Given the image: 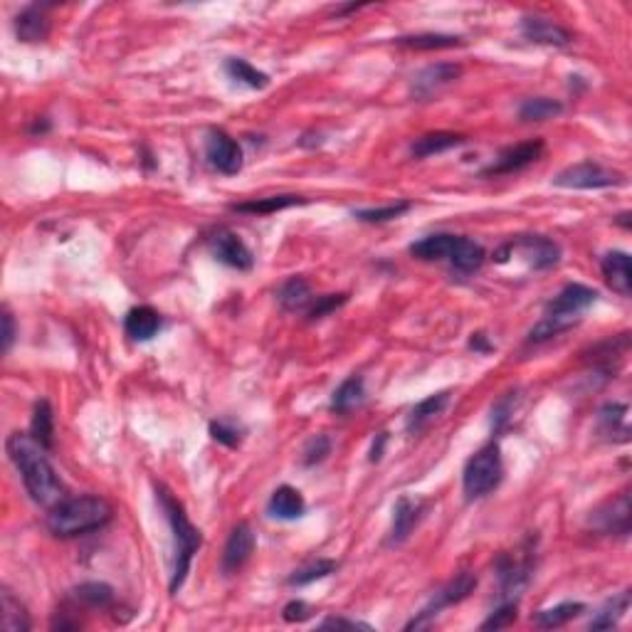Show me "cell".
Segmentation results:
<instances>
[{
	"label": "cell",
	"mask_w": 632,
	"mask_h": 632,
	"mask_svg": "<svg viewBox=\"0 0 632 632\" xmlns=\"http://www.w3.org/2000/svg\"><path fill=\"white\" fill-rule=\"evenodd\" d=\"M5 450H8V457L12 460V464L18 467L22 485H25L35 504L53 509L62 499H67V489H64L60 474L54 472L50 460L45 457V447L40 443H35L32 435L11 432L8 443H5Z\"/></svg>",
	"instance_id": "obj_1"
},
{
	"label": "cell",
	"mask_w": 632,
	"mask_h": 632,
	"mask_svg": "<svg viewBox=\"0 0 632 632\" xmlns=\"http://www.w3.org/2000/svg\"><path fill=\"white\" fill-rule=\"evenodd\" d=\"M114 519V506L99 495L67 496L50 509L47 528L57 538H77L104 528Z\"/></svg>",
	"instance_id": "obj_2"
},
{
	"label": "cell",
	"mask_w": 632,
	"mask_h": 632,
	"mask_svg": "<svg viewBox=\"0 0 632 632\" xmlns=\"http://www.w3.org/2000/svg\"><path fill=\"white\" fill-rule=\"evenodd\" d=\"M156 499L163 514L169 519L170 531H173V541H176V561H173V576H170V593L176 595L180 586L186 583V576L190 570V561L195 556V551L203 546V536L198 528L190 524L186 509L176 496L170 495L166 486L156 485Z\"/></svg>",
	"instance_id": "obj_3"
},
{
	"label": "cell",
	"mask_w": 632,
	"mask_h": 632,
	"mask_svg": "<svg viewBox=\"0 0 632 632\" xmlns=\"http://www.w3.org/2000/svg\"><path fill=\"white\" fill-rule=\"evenodd\" d=\"M504 479V462H502V450L499 445L489 443L485 445L479 453H474L462 472V489L467 502L482 499V496L492 495L496 486L502 485Z\"/></svg>",
	"instance_id": "obj_4"
},
{
	"label": "cell",
	"mask_w": 632,
	"mask_h": 632,
	"mask_svg": "<svg viewBox=\"0 0 632 632\" xmlns=\"http://www.w3.org/2000/svg\"><path fill=\"white\" fill-rule=\"evenodd\" d=\"M553 183L559 188H576V190H598L611 188L622 183V176L618 170H611L595 163V161H583L576 166H569L566 170H561L559 176L553 179Z\"/></svg>",
	"instance_id": "obj_5"
},
{
	"label": "cell",
	"mask_w": 632,
	"mask_h": 632,
	"mask_svg": "<svg viewBox=\"0 0 632 632\" xmlns=\"http://www.w3.org/2000/svg\"><path fill=\"white\" fill-rule=\"evenodd\" d=\"M630 495L620 492L608 499L590 514V527L605 536H628L630 534Z\"/></svg>",
	"instance_id": "obj_6"
},
{
	"label": "cell",
	"mask_w": 632,
	"mask_h": 632,
	"mask_svg": "<svg viewBox=\"0 0 632 632\" xmlns=\"http://www.w3.org/2000/svg\"><path fill=\"white\" fill-rule=\"evenodd\" d=\"M477 588V576L474 573H460L457 578H453L447 586H445L435 598H432V603L425 608V611L418 615V618H412L408 625H405V630H418V628H425L428 622L437 615V612L443 611V608H447V605H457V603H462L472 590Z\"/></svg>",
	"instance_id": "obj_7"
},
{
	"label": "cell",
	"mask_w": 632,
	"mask_h": 632,
	"mask_svg": "<svg viewBox=\"0 0 632 632\" xmlns=\"http://www.w3.org/2000/svg\"><path fill=\"white\" fill-rule=\"evenodd\" d=\"M598 299V292L586 285H566L546 306V316H553L563 324L573 327L578 321L580 312H586Z\"/></svg>",
	"instance_id": "obj_8"
},
{
	"label": "cell",
	"mask_w": 632,
	"mask_h": 632,
	"mask_svg": "<svg viewBox=\"0 0 632 632\" xmlns=\"http://www.w3.org/2000/svg\"><path fill=\"white\" fill-rule=\"evenodd\" d=\"M205 156L211 161V166L222 176H235L243 170V148L240 144L225 134L220 129H212L205 141Z\"/></svg>",
	"instance_id": "obj_9"
},
{
	"label": "cell",
	"mask_w": 632,
	"mask_h": 632,
	"mask_svg": "<svg viewBox=\"0 0 632 632\" xmlns=\"http://www.w3.org/2000/svg\"><path fill=\"white\" fill-rule=\"evenodd\" d=\"M208 250L218 262L228 264L237 272H250L254 264V257L250 247L230 230H215L208 237Z\"/></svg>",
	"instance_id": "obj_10"
},
{
	"label": "cell",
	"mask_w": 632,
	"mask_h": 632,
	"mask_svg": "<svg viewBox=\"0 0 632 632\" xmlns=\"http://www.w3.org/2000/svg\"><path fill=\"white\" fill-rule=\"evenodd\" d=\"M425 509H428V502H422L420 496H398V502L393 506V527H390L388 536L390 546H401L403 541H408L415 527L420 524V519L425 517Z\"/></svg>",
	"instance_id": "obj_11"
},
{
	"label": "cell",
	"mask_w": 632,
	"mask_h": 632,
	"mask_svg": "<svg viewBox=\"0 0 632 632\" xmlns=\"http://www.w3.org/2000/svg\"><path fill=\"white\" fill-rule=\"evenodd\" d=\"M544 154V141H527V144H517V146L504 148L499 156L495 158L492 166H486L482 170V176H509V173H519L531 163H536Z\"/></svg>",
	"instance_id": "obj_12"
},
{
	"label": "cell",
	"mask_w": 632,
	"mask_h": 632,
	"mask_svg": "<svg viewBox=\"0 0 632 632\" xmlns=\"http://www.w3.org/2000/svg\"><path fill=\"white\" fill-rule=\"evenodd\" d=\"M254 551V531L247 521H240L237 527L232 528L230 536H228V544L222 548V573L225 576H232L237 570L243 569L245 563L250 561Z\"/></svg>",
	"instance_id": "obj_13"
},
{
	"label": "cell",
	"mask_w": 632,
	"mask_h": 632,
	"mask_svg": "<svg viewBox=\"0 0 632 632\" xmlns=\"http://www.w3.org/2000/svg\"><path fill=\"white\" fill-rule=\"evenodd\" d=\"M462 74V67L453 62H437L425 67L415 79H412V95L418 99H430L432 95H437L440 89L450 87L457 82V77Z\"/></svg>",
	"instance_id": "obj_14"
},
{
	"label": "cell",
	"mask_w": 632,
	"mask_h": 632,
	"mask_svg": "<svg viewBox=\"0 0 632 632\" xmlns=\"http://www.w3.org/2000/svg\"><path fill=\"white\" fill-rule=\"evenodd\" d=\"M521 35L527 37L528 43L548 45V47H566L573 40V35L563 25L548 21V18H541V15L521 18Z\"/></svg>",
	"instance_id": "obj_15"
},
{
	"label": "cell",
	"mask_w": 632,
	"mask_h": 632,
	"mask_svg": "<svg viewBox=\"0 0 632 632\" xmlns=\"http://www.w3.org/2000/svg\"><path fill=\"white\" fill-rule=\"evenodd\" d=\"M47 8L50 5H28L15 15L12 28H15L18 40H22V43H43V40H47L50 28H53Z\"/></svg>",
	"instance_id": "obj_16"
},
{
	"label": "cell",
	"mask_w": 632,
	"mask_h": 632,
	"mask_svg": "<svg viewBox=\"0 0 632 632\" xmlns=\"http://www.w3.org/2000/svg\"><path fill=\"white\" fill-rule=\"evenodd\" d=\"M511 247L524 254L534 270H548V267L559 264L561 260L559 245L544 237V235H524V237H519L517 243H511Z\"/></svg>",
	"instance_id": "obj_17"
},
{
	"label": "cell",
	"mask_w": 632,
	"mask_h": 632,
	"mask_svg": "<svg viewBox=\"0 0 632 632\" xmlns=\"http://www.w3.org/2000/svg\"><path fill=\"white\" fill-rule=\"evenodd\" d=\"M603 277L605 282L611 287L615 295L620 296H630L632 295V264H630V254L620 253H608L603 257L601 262Z\"/></svg>",
	"instance_id": "obj_18"
},
{
	"label": "cell",
	"mask_w": 632,
	"mask_h": 632,
	"mask_svg": "<svg viewBox=\"0 0 632 632\" xmlns=\"http://www.w3.org/2000/svg\"><path fill=\"white\" fill-rule=\"evenodd\" d=\"M598 428L611 443H628L630 425H628V405L625 403H608L598 412Z\"/></svg>",
	"instance_id": "obj_19"
},
{
	"label": "cell",
	"mask_w": 632,
	"mask_h": 632,
	"mask_svg": "<svg viewBox=\"0 0 632 632\" xmlns=\"http://www.w3.org/2000/svg\"><path fill=\"white\" fill-rule=\"evenodd\" d=\"M267 511H270L272 517L289 521V519L304 517L306 502L299 489L285 485L279 486V489H274V495L270 496V504H267Z\"/></svg>",
	"instance_id": "obj_20"
},
{
	"label": "cell",
	"mask_w": 632,
	"mask_h": 632,
	"mask_svg": "<svg viewBox=\"0 0 632 632\" xmlns=\"http://www.w3.org/2000/svg\"><path fill=\"white\" fill-rule=\"evenodd\" d=\"M485 257L486 253L482 245L474 243V240H470V237H460V235H457V240H454V247L453 253H450V257H447V262L453 264V270H457L460 274H472L485 264Z\"/></svg>",
	"instance_id": "obj_21"
},
{
	"label": "cell",
	"mask_w": 632,
	"mask_h": 632,
	"mask_svg": "<svg viewBox=\"0 0 632 632\" xmlns=\"http://www.w3.org/2000/svg\"><path fill=\"white\" fill-rule=\"evenodd\" d=\"M161 328V314L151 306H134L124 319V331L134 341H148L154 338Z\"/></svg>",
	"instance_id": "obj_22"
},
{
	"label": "cell",
	"mask_w": 632,
	"mask_h": 632,
	"mask_svg": "<svg viewBox=\"0 0 632 632\" xmlns=\"http://www.w3.org/2000/svg\"><path fill=\"white\" fill-rule=\"evenodd\" d=\"M464 144L462 134H453V131H430V134H422L420 138H415L411 154L415 158H430L437 154H445L450 148H457Z\"/></svg>",
	"instance_id": "obj_23"
},
{
	"label": "cell",
	"mask_w": 632,
	"mask_h": 632,
	"mask_svg": "<svg viewBox=\"0 0 632 632\" xmlns=\"http://www.w3.org/2000/svg\"><path fill=\"white\" fill-rule=\"evenodd\" d=\"M450 403V390H443V393H435L430 398L420 401L408 415V432H420L430 425L435 418H440L443 411L447 408Z\"/></svg>",
	"instance_id": "obj_24"
},
{
	"label": "cell",
	"mask_w": 632,
	"mask_h": 632,
	"mask_svg": "<svg viewBox=\"0 0 632 632\" xmlns=\"http://www.w3.org/2000/svg\"><path fill=\"white\" fill-rule=\"evenodd\" d=\"M454 240H457V235H445V232L428 235V237H422V240L411 245V254L422 260V262H440V260L450 257Z\"/></svg>",
	"instance_id": "obj_25"
},
{
	"label": "cell",
	"mask_w": 632,
	"mask_h": 632,
	"mask_svg": "<svg viewBox=\"0 0 632 632\" xmlns=\"http://www.w3.org/2000/svg\"><path fill=\"white\" fill-rule=\"evenodd\" d=\"M277 299L287 312H304L314 302V295H312V287L304 277H289L285 285L279 287Z\"/></svg>",
	"instance_id": "obj_26"
},
{
	"label": "cell",
	"mask_w": 632,
	"mask_h": 632,
	"mask_svg": "<svg viewBox=\"0 0 632 632\" xmlns=\"http://www.w3.org/2000/svg\"><path fill=\"white\" fill-rule=\"evenodd\" d=\"M363 395H366V386H363V378L361 376H351L346 378L331 395V411L334 412H351L353 408H359L363 403Z\"/></svg>",
	"instance_id": "obj_27"
},
{
	"label": "cell",
	"mask_w": 632,
	"mask_h": 632,
	"mask_svg": "<svg viewBox=\"0 0 632 632\" xmlns=\"http://www.w3.org/2000/svg\"><path fill=\"white\" fill-rule=\"evenodd\" d=\"M395 45L411 47V50H450L460 47L462 37L457 35H443V32H422V35H403L395 37Z\"/></svg>",
	"instance_id": "obj_28"
},
{
	"label": "cell",
	"mask_w": 632,
	"mask_h": 632,
	"mask_svg": "<svg viewBox=\"0 0 632 632\" xmlns=\"http://www.w3.org/2000/svg\"><path fill=\"white\" fill-rule=\"evenodd\" d=\"M30 435L35 437V443L43 445L45 450H53L54 447V415L47 401H40L35 405L30 422Z\"/></svg>",
	"instance_id": "obj_29"
},
{
	"label": "cell",
	"mask_w": 632,
	"mask_h": 632,
	"mask_svg": "<svg viewBox=\"0 0 632 632\" xmlns=\"http://www.w3.org/2000/svg\"><path fill=\"white\" fill-rule=\"evenodd\" d=\"M0 601H3V628L8 632H28L32 628L30 622V615H28V611H25V605H22L15 595H12L11 590L3 588V593H0Z\"/></svg>",
	"instance_id": "obj_30"
},
{
	"label": "cell",
	"mask_w": 632,
	"mask_h": 632,
	"mask_svg": "<svg viewBox=\"0 0 632 632\" xmlns=\"http://www.w3.org/2000/svg\"><path fill=\"white\" fill-rule=\"evenodd\" d=\"M630 611V593L625 590L620 595H615L601 608V612L590 620V630H611L625 618V612Z\"/></svg>",
	"instance_id": "obj_31"
},
{
	"label": "cell",
	"mask_w": 632,
	"mask_h": 632,
	"mask_svg": "<svg viewBox=\"0 0 632 632\" xmlns=\"http://www.w3.org/2000/svg\"><path fill=\"white\" fill-rule=\"evenodd\" d=\"M304 198L299 195H270V198H260V201L250 203H235L232 211L237 212H253V215H270V212H279L292 205H304Z\"/></svg>",
	"instance_id": "obj_32"
},
{
	"label": "cell",
	"mask_w": 632,
	"mask_h": 632,
	"mask_svg": "<svg viewBox=\"0 0 632 632\" xmlns=\"http://www.w3.org/2000/svg\"><path fill=\"white\" fill-rule=\"evenodd\" d=\"M583 611H586L583 603H561V605H553V608H546V611H538L534 622H536L538 628H544V630H553V628H561L566 622L576 620Z\"/></svg>",
	"instance_id": "obj_33"
},
{
	"label": "cell",
	"mask_w": 632,
	"mask_h": 632,
	"mask_svg": "<svg viewBox=\"0 0 632 632\" xmlns=\"http://www.w3.org/2000/svg\"><path fill=\"white\" fill-rule=\"evenodd\" d=\"M563 114V104L556 99H548V96H534L527 99L521 109H519V119L521 121H548V119H556Z\"/></svg>",
	"instance_id": "obj_34"
},
{
	"label": "cell",
	"mask_w": 632,
	"mask_h": 632,
	"mask_svg": "<svg viewBox=\"0 0 632 632\" xmlns=\"http://www.w3.org/2000/svg\"><path fill=\"white\" fill-rule=\"evenodd\" d=\"M225 72L230 74L235 82L247 85L250 89H264V87L270 85V77H267V74L260 72L257 67H253L247 60H240V57H230V60L225 62Z\"/></svg>",
	"instance_id": "obj_35"
},
{
	"label": "cell",
	"mask_w": 632,
	"mask_h": 632,
	"mask_svg": "<svg viewBox=\"0 0 632 632\" xmlns=\"http://www.w3.org/2000/svg\"><path fill=\"white\" fill-rule=\"evenodd\" d=\"M72 598L87 608H109L114 603V590L106 583H82L72 590Z\"/></svg>",
	"instance_id": "obj_36"
},
{
	"label": "cell",
	"mask_w": 632,
	"mask_h": 632,
	"mask_svg": "<svg viewBox=\"0 0 632 632\" xmlns=\"http://www.w3.org/2000/svg\"><path fill=\"white\" fill-rule=\"evenodd\" d=\"M337 569H338L337 561L319 559L314 561V563L304 566V569L295 570V573L289 576V586H309V583H314V580H321L327 578V576H331Z\"/></svg>",
	"instance_id": "obj_37"
},
{
	"label": "cell",
	"mask_w": 632,
	"mask_h": 632,
	"mask_svg": "<svg viewBox=\"0 0 632 632\" xmlns=\"http://www.w3.org/2000/svg\"><path fill=\"white\" fill-rule=\"evenodd\" d=\"M411 211V203H393V205H386V208H369V211H353V218L361 222H388L401 218L403 212Z\"/></svg>",
	"instance_id": "obj_38"
},
{
	"label": "cell",
	"mask_w": 632,
	"mask_h": 632,
	"mask_svg": "<svg viewBox=\"0 0 632 632\" xmlns=\"http://www.w3.org/2000/svg\"><path fill=\"white\" fill-rule=\"evenodd\" d=\"M514 620H517V603H499V608L482 622V630H502Z\"/></svg>",
	"instance_id": "obj_39"
},
{
	"label": "cell",
	"mask_w": 632,
	"mask_h": 632,
	"mask_svg": "<svg viewBox=\"0 0 632 632\" xmlns=\"http://www.w3.org/2000/svg\"><path fill=\"white\" fill-rule=\"evenodd\" d=\"M346 295H327V296H316L314 302H312V306L306 309V314H309V319L314 321V319H321V316L331 314V312H337L338 306L346 304Z\"/></svg>",
	"instance_id": "obj_40"
},
{
	"label": "cell",
	"mask_w": 632,
	"mask_h": 632,
	"mask_svg": "<svg viewBox=\"0 0 632 632\" xmlns=\"http://www.w3.org/2000/svg\"><path fill=\"white\" fill-rule=\"evenodd\" d=\"M328 453H331V440H328L327 435H316L304 447V464L306 467H314V464L324 462Z\"/></svg>",
	"instance_id": "obj_41"
},
{
	"label": "cell",
	"mask_w": 632,
	"mask_h": 632,
	"mask_svg": "<svg viewBox=\"0 0 632 632\" xmlns=\"http://www.w3.org/2000/svg\"><path fill=\"white\" fill-rule=\"evenodd\" d=\"M211 435H212V440L228 445V447H237V445H240V440H243L240 430H237V428H232V425H228V422H211Z\"/></svg>",
	"instance_id": "obj_42"
},
{
	"label": "cell",
	"mask_w": 632,
	"mask_h": 632,
	"mask_svg": "<svg viewBox=\"0 0 632 632\" xmlns=\"http://www.w3.org/2000/svg\"><path fill=\"white\" fill-rule=\"evenodd\" d=\"M514 395H517V393H506L504 398L495 405V411H492V422H495L496 430H499V428L511 418V412H514Z\"/></svg>",
	"instance_id": "obj_43"
},
{
	"label": "cell",
	"mask_w": 632,
	"mask_h": 632,
	"mask_svg": "<svg viewBox=\"0 0 632 632\" xmlns=\"http://www.w3.org/2000/svg\"><path fill=\"white\" fill-rule=\"evenodd\" d=\"M319 628L321 630H370L369 622L348 620V618H327Z\"/></svg>",
	"instance_id": "obj_44"
},
{
	"label": "cell",
	"mask_w": 632,
	"mask_h": 632,
	"mask_svg": "<svg viewBox=\"0 0 632 632\" xmlns=\"http://www.w3.org/2000/svg\"><path fill=\"white\" fill-rule=\"evenodd\" d=\"M282 615H285L287 622H304L306 618L312 615V608H309L304 601H292V603H287Z\"/></svg>",
	"instance_id": "obj_45"
},
{
	"label": "cell",
	"mask_w": 632,
	"mask_h": 632,
	"mask_svg": "<svg viewBox=\"0 0 632 632\" xmlns=\"http://www.w3.org/2000/svg\"><path fill=\"white\" fill-rule=\"evenodd\" d=\"M12 338H15V321H12L11 312L5 309V312H3V353L11 351Z\"/></svg>",
	"instance_id": "obj_46"
},
{
	"label": "cell",
	"mask_w": 632,
	"mask_h": 632,
	"mask_svg": "<svg viewBox=\"0 0 632 632\" xmlns=\"http://www.w3.org/2000/svg\"><path fill=\"white\" fill-rule=\"evenodd\" d=\"M470 348H472V351H477V353H489V351H492L495 346L486 341L485 334H472V338H470Z\"/></svg>",
	"instance_id": "obj_47"
},
{
	"label": "cell",
	"mask_w": 632,
	"mask_h": 632,
	"mask_svg": "<svg viewBox=\"0 0 632 632\" xmlns=\"http://www.w3.org/2000/svg\"><path fill=\"white\" fill-rule=\"evenodd\" d=\"M386 443H388V432H380L378 440H376V443H373V447H370V462H378L380 457H383Z\"/></svg>",
	"instance_id": "obj_48"
}]
</instances>
